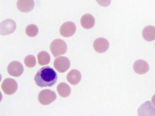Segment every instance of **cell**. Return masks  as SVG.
Instances as JSON below:
<instances>
[{
    "instance_id": "cell-22",
    "label": "cell",
    "mask_w": 155,
    "mask_h": 116,
    "mask_svg": "<svg viewBox=\"0 0 155 116\" xmlns=\"http://www.w3.org/2000/svg\"></svg>"
},
{
    "instance_id": "cell-21",
    "label": "cell",
    "mask_w": 155,
    "mask_h": 116,
    "mask_svg": "<svg viewBox=\"0 0 155 116\" xmlns=\"http://www.w3.org/2000/svg\"><path fill=\"white\" fill-rule=\"evenodd\" d=\"M151 101L153 104L155 106V94L152 97L151 99Z\"/></svg>"
},
{
    "instance_id": "cell-7",
    "label": "cell",
    "mask_w": 155,
    "mask_h": 116,
    "mask_svg": "<svg viewBox=\"0 0 155 116\" xmlns=\"http://www.w3.org/2000/svg\"><path fill=\"white\" fill-rule=\"evenodd\" d=\"M7 71L10 75L14 77L20 76L24 71V68L22 64L18 61H13L8 65Z\"/></svg>"
},
{
    "instance_id": "cell-5",
    "label": "cell",
    "mask_w": 155,
    "mask_h": 116,
    "mask_svg": "<svg viewBox=\"0 0 155 116\" xmlns=\"http://www.w3.org/2000/svg\"><path fill=\"white\" fill-rule=\"evenodd\" d=\"M18 86L16 81L11 78H7L4 80L1 85L3 91L7 95H11L15 93L17 89Z\"/></svg>"
},
{
    "instance_id": "cell-11",
    "label": "cell",
    "mask_w": 155,
    "mask_h": 116,
    "mask_svg": "<svg viewBox=\"0 0 155 116\" xmlns=\"http://www.w3.org/2000/svg\"><path fill=\"white\" fill-rule=\"evenodd\" d=\"M34 6V0H18L17 2V8L22 12L31 11L33 9Z\"/></svg>"
},
{
    "instance_id": "cell-9",
    "label": "cell",
    "mask_w": 155,
    "mask_h": 116,
    "mask_svg": "<svg viewBox=\"0 0 155 116\" xmlns=\"http://www.w3.org/2000/svg\"><path fill=\"white\" fill-rule=\"evenodd\" d=\"M76 27L75 24L71 21L64 23L61 26L60 29L61 34L65 37H69L72 36L75 33Z\"/></svg>"
},
{
    "instance_id": "cell-12",
    "label": "cell",
    "mask_w": 155,
    "mask_h": 116,
    "mask_svg": "<svg viewBox=\"0 0 155 116\" xmlns=\"http://www.w3.org/2000/svg\"><path fill=\"white\" fill-rule=\"evenodd\" d=\"M149 69L148 63L142 60L136 61L133 65V69L134 71L139 74H144L147 72Z\"/></svg>"
},
{
    "instance_id": "cell-16",
    "label": "cell",
    "mask_w": 155,
    "mask_h": 116,
    "mask_svg": "<svg viewBox=\"0 0 155 116\" xmlns=\"http://www.w3.org/2000/svg\"><path fill=\"white\" fill-rule=\"evenodd\" d=\"M57 89L59 95L62 97H68L71 93L70 87L64 82L60 83L58 85Z\"/></svg>"
},
{
    "instance_id": "cell-6",
    "label": "cell",
    "mask_w": 155,
    "mask_h": 116,
    "mask_svg": "<svg viewBox=\"0 0 155 116\" xmlns=\"http://www.w3.org/2000/svg\"><path fill=\"white\" fill-rule=\"evenodd\" d=\"M70 62L69 59L64 56H60L56 58L54 62V66L59 72H66L70 67Z\"/></svg>"
},
{
    "instance_id": "cell-17",
    "label": "cell",
    "mask_w": 155,
    "mask_h": 116,
    "mask_svg": "<svg viewBox=\"0 0 155 116\" xmlns=\"http://www.w3.org/2000/svg\"><path fill=\"white\" fill-rule=\"evenodd\" d=\"M38 63L43 66L48 64L50 61V56L47 52L42 51L40 52L37 55Z\"/></svg>"
},
{
    "instance_id": "cell-18",
    "label": "cell",
    "mask_w": 155,
    "mask_h": 116,
    "mask_svg": "<svg viewBox=\"0 0 155 116\" xmlns=\"http://www.w3.org/2000/svg\"><path fill=\"white\" fill-rule=\"evenodd\" d=\"M26 34L31 37L36 36L38 32V27L34 24H30L27 26L25 29Z\"/></svg>"
},
{
    "instance_id": "cell-15",
    "label": "cell",
    "mask_w": 155,
    "mask_h": 116,
    "mask_svg": "<svg viewBox=\"0 0 155 116\" xmlns=\"http://www.w3.org/2000/svg\"><path fill=\"white\" fill-rule=\"evenodd\" d=\"M143 38L148 41H151L155 39V27L149 25L145 27L142 32Z\"/></svg>"
},
{
    "instance_id": "cell-1",
    "label": "cell",
    "mask_w": 155,
    "mask_h": 116,
    "mask_svg": "<svg viewBox=\"0 0 155 116\" xmlns=\"http://www.w3.org/2000/svg\"><path fill=\"white\" fill-rule=\"evenodd\" d=\"M57 79L56 72L53 68L49 66L41 68L34 77L36 84L41 87L52 86L56 83Z\"/></svg>"
},
{
    "instance_id": "cell-19",
    "label": "cell",
    "mask_w": 155,
    "mask_h": 116,
    "mask_svg": "<svg viewBox=\"0 0 155 116\" xmlns=\"http://www.w3.org/2000/svg\"><path fill=\"white\" fill-rule=\"evenodd\" d=\"M24 62L25 65L29 68L34 67L36 63L35 57L31 55H29L26 56L24 59Z\"/></svg>"
},
{
    "instance_id": "cell-4",
    "label": "cell",
    "mask_w": 155,
    "mask_h": 116,
    "mask_svg": "<svg viewBox=\"0 0 155 116\" xmlns=\"http://www.w3.org/2000/svg\"><path fill=\"white\" fill-rule=\"evenodd\" d=\"M16 27V24L13 20L7 19L0 24V33L2 35L10 34L14 32Z\"/></svg>"
},
{
    "instance_id": "cell-13",
    "label": "cell",
    "mask_w": 155,
    "mask_h": 116,
    "mask_svg": "<svg viewBox=\"0 0 155 116\" xmlns=\"http://www.w3.org/2000/svg\"><path fill=\"white\" fill-rule=\"evenodd\" d=\"M80 21L82 27L86 29H90L92 28L95 23L94 18L89 14L84 15L81 18Z\"/></svg>"
},
{
    "instance_id": "cell-8",
    "label": "cell",
    "mask_w": 155,
    "mask_h": 116,
    "mask_svg": "<svg viewBox=\"0 0 155 116\" xmlns=\"http://www.w3.org/2000/svg\"><path fill=\"white\" fill-rule=\"evenodd\" d=\"M137 112L138 116H155V108L150 101H147L138 108Z\"/></svg>"
},
{
    "instance_id": "cell-2",
    "label": "cell",
    "mask_w": 155,
    "mask_h": 116,
    "mask_svg": "<svg viewBox=\"0 0 155 116\" xmlns=\"http://www.w3.org/2000/svg\"><path fill=\"white\" fill-rule=\"evenodd\" d=\"M50 49L53 55L56 57L65 54L67 51V46L64 40L57 39L53 40L51 44Z\"/></svg>"
},
{
    "instance_id": "cell-20",
    "label": "cell",
    "mask_w": 155,
    "mask_h": 116,
    "mask_svg": "<svg viewBox=\"0 0 155 116\" xmlns=\"http://www.w3.org/2000/svg\"><path fill=\"white\" fill-rule=\"evenodd\" d=\"M97 3L103 7H107L110 5L111 0H96Z\"/></svg>"
},
{
    "instance_id": "cell-10",
    "label": "cell",
    "mask_w": 155,
    "mask_h": 116,
    "mask_svg": "<svg viewBox=\"0 0 155 116\" xmlns=\"http://www.w3.org/2000/svg\"><path fill=\"white\" fill-rule=\"evenodd\" d=\"M109 44L108 40L105 38L100 37L94 41L93 46L94 50L99 53L106 52L109 48Z\"/></svg>"
},
{
    "instance_id": "cell-14",
    "label": "cell",
    "mask_w": 155,
    "mask_h": 116,
    "mask_svg": "<svg viewBox=\"0 0 155 116\" xmlns=\"http://www.w3.org/2000/svg\"><path fill=\"white\" fill-rule=\"evenodd\" d=\"M81 75L78 70L74 69L70 71L68 74L67 79L68 81L71 84L76 85L80 81Z\"/></svg>"
},
{
    "instance_id": "cell-3",
    "label": "cell",
    "mask_w": 155,
    "mask_h": 116,
    "mask_svg": "<svg viewBox=\"0 0 155 116\" xmlns=\"http://www.w3.org/2000/svg\"><path fill=\"white\" fill-rule=\"evenodd\" d=\"M57 98L55 92L49 89L41 90L39 93L38 98L40 103L44 105H47L54 101Z\"/></svg>"
}]
</instances>
